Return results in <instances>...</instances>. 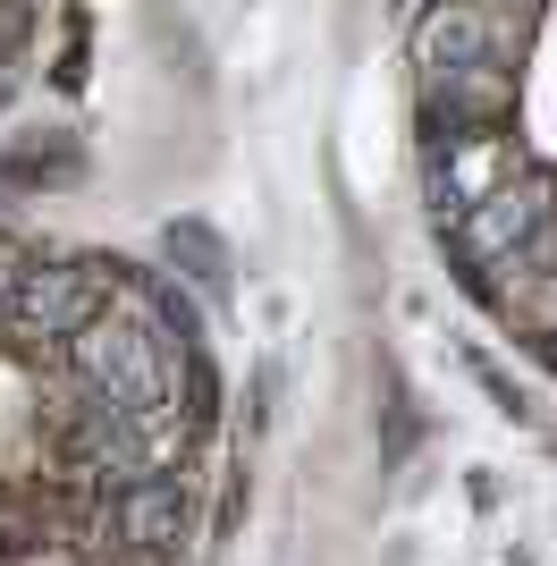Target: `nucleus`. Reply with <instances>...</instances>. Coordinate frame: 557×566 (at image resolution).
<instances>
[{
  "mask_svg": "<svg viewBox=\"0 0 557 566\" xmlns=\"http://www.w3.org/2000/svg\"><path fill=\"white\" fill-rule=\"evenodd\" d=\"M60 355H69L85 406H102V415H127V423H136V415L186 406L178 380H186V355L195 347H178V338L153 322V305H144L136 287H111V305L93 313Z\"/></svg>",
  "mask_w": 557,
  "mask_h": 566,
  "instance_id": "1",
  "label": "nucleus"
},
{
  "mask_svg": "<svg viewBox=\"0 0 557 566\" xmlns=\"http://www.w3.org/2000/svg\"><path fill=\"white\" fill-rule=\"evenodd\" d=\"M93 533H111V542L136 549V558H169V549L195 533V491H186V473H153L136 491H111L93 507Z\"/></svg>",
  "mask_w": 557,
  "mask_h": 566,
  "instance_id": "4",
  "label": "nucleus"
},
{
  "mask_svg": "<svg viewBox=\"0 0 557 566\" xmlns=\"http://www.w3.org/2000/svg\"><path fill=\"white\" fill-rule=\"evenodd\" d=\"M515 178V144L498 127H448V153H440V212H464L482 203L490 187Z\"/></svg>",
  "mask_w": 557,
  "mask_h": 566,
  "instance_id": "6",
  "label": "nucleus"
},
{
  "mask_svg": "<svg viewBox=\"0 0 557 566\" xmlns=\"http://www.w3.org/2000/svg\"><path fill=\"white\" fill-rule=\"evenodd\" d=\"M540 237H549V187L524 178V169H515L507 187H490L482 203L456 212V254L473 262V271H507V262L533 254Z\"/></svg>",
  "mask_w": 557,
  "mask_h": 566,
  "instance_id": "3",
  "label": "nucleus"
},
{
  "mask_svg": "<svg viewBox=\"0 0 557 566\" xmlns=\"http://www.w3.org/2000/svg\"><path fill=\"white\" fill-rule=\"evenodd\" d=\"M482 60H498V18H490L482 0H440V9L414 25L422 85H448L456 69H482Z\"/></svg>",
  "mask_w": 557,
  "mask_h": 566,
  "instance_id": "5",
  "label": "nucleus"
},
{
  "mask_svg": "<svg viewBox=\"0 0 557 566\" xmlns=\"http://www.w3.org/2000/svg\"><path fill=\"white\" fill-rule=\"evenodd\" d=\"M18 271H25V254L0 237V313H9V296H18Z\"/></svg>",
  "mask_w": 557,
  "mask_h": 566,
  "instance_id": "7",
  "label": "nucleus"
},
{
  "mask_svg": "<svg viewBox=\"0 0 557 566\" xmlns=\"http://www.w3.org/2000/svg\"><path fill=\"white\" fill-rule=\"evenodd\" d=\"M102 305H111V271H102V262H34L25 254L0 331L18 338V347H69Z\"/></svg>",
  "mask_w": 557,
  "mask_h": 566,
  "instance_id": "2",
  "label": "nucleus"
}]
</instances>
